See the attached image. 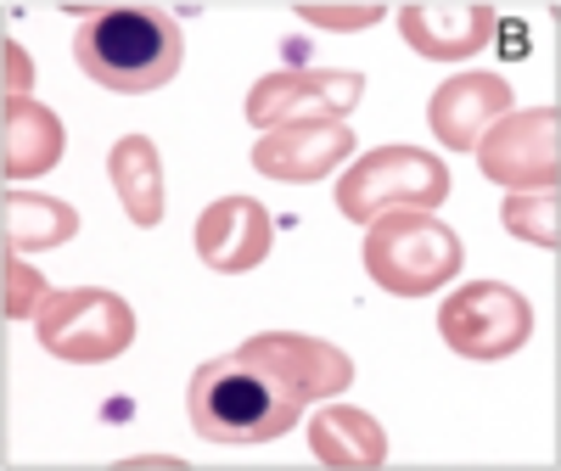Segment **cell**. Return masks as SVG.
<instances>
[{"mask_svg":"<svg viewBox=\"0 0 561 471\" xmlns=\"http://www.w3.org/2000/svg\"><path fill=\"white\" fill-rule=\"evenodd\" d=\"M275 248V219L253 197H219L197 214V253L214 275H248Z\"/></svg>","mask_w":561,"mask_h":471,"instance_id":"obj_11","label":"cell"},{"mask_svg":"<svg viewBox=\"0 0 561 471\" xmlns=\"http://www.w3.org/2000/svg\"><path fill=\"white\" fill-rule=\"evenodd\" d=\"M62 152H68V129L45 102L28 96L0 102V169H7V185L39 180L45 169L62 163Z\"/></svg>","mask_w":561,"mask_h":471,"instance_id":"obj_14","label":"cell"},{"mask_svg":"<svg viewBox=\"0 0 561 471\" xmlns=\"http://www.w3.org/2000/svg\"><path fill=\"white\" fill-rule=\"evenodd\" d=\"M460 230L438 225L421 208H388L365 225V275L393 298H427L460 275Z\"/></svg>","mask_w":561,"mask_h":471,"instance_id":"obj_2","label":"cell"},{"mask_svg":"<svg viewBox=\"0 0 561 471\" xmlns=\"http://www.w3.org/2000/svg\"><path fill=\"white\" fill-rule=\"evenodd\" d=\"M365 96V79L343 68H287V73H264L248 90V124L253 129H280V124H320V118H343Z\"/></svg>","mask_w":561,"mask_h":471,"instance_id":"obj_9","label":"cell"},{"mask_svg":"<svg viewBox=\"0 0 561 471\" xmlns=\"http://www.w3.org/2000/svg\"><path fill=\"white\" fill-rule=\"evenodd\" d=\"M0 73H7V102H12V96H28V84H34V62H28V51H23L18 39L0 45Z\"/></svg>","mask_w":561,"mask_h":471,"instance_id":"obj_21","label":"cell"},{"mask_svg":"<svg viewBox=\"0 0 561 471\" xmlns=\"http://www.w3.org/2000/svg\"><path fill=\"white\" fill-rule=\"evenodd\" d=\"M7 253H45V248H62L79 236V208L57 203V197H39V192H12L7 185Z\"/></svg>","mask_w":561,"mask_h":471,"instance_id":"obj_17","label":"cell"},{"mask_svg":"<svg viewBox=\"0 0 561 471\" xmlns=\"http://www.w3.org/2000/svg\"><path fill=\"white\" fill-rule=\"evenodd\" d=\"M39 348L68 365H113L135 343V309L107 287H68L39 309Z\"/></svg>","mask_w":561,"mask_h":471,"instance_id":"obj_5","label":"cell"},{"mask_svg":"<svg viewBox=\"0 0 561 471\" xmlns=\"http://www.w3.org/2000/svg\"><path fill=\"white\" fill-rule=\"evenodd\" d=\"M500 219H505L511 236H523V242H534V248H550L556 253V242H561L556 192H517V197H505Z\"/></svg>","mask_w":561,"mask_h":471,"instance_id":"obj_18","label":"cell"},{"mask_svg":"<svg viewBox=\"0 0 561 471\" xmlns=\"http://www.w3.org/2000/svg\"><path fill=\"white\" fill-rule=\"evenodd\" d=\"M354 158V135L343 118H320V124H280L264 129L253 147V169L280 185H320L332 169Z\"/></svg>","mask_w":561,"mask_h":471,"instance_id":"obj_10","label":"cell"},{"mask_svg":"<svg viewBox=\"0 0 561 471\" xmlns=\"http://www.w3.org/2000/svg\"><path fill=\"white\" fill-rule=\"evenodd\" d=\"M304 23L314 28H332V34H348V28H370L388 7H377V0H354V7H293Z\"/></svg>","mask_w":561,"mask_h":471,"instance_id":"obj_20","label":"cell"},{"mask_svg":"<svg viewBox=\"0 0 561 471\" xmlns=\"http://www.w3.org/2000/svg\"><path fill=\"white\" fill-rule=\"evenodd\" d=\"M237 359L293 410L325 404L354 382V359L320 337H304V332H259L237 348Z\"/></svg>","mask_w":561,"mask_h":471,"instance_id":"obj_6","label":"cell"},{"mask_svg":"<svg viewBox=\"0 0 561 471\" xmlns=\"http://www.w3.org/2000/svg\"><path fill=\"white\" fill-rule=\"evenodd\" d=\"M185 410H192V427L208 444H270L280 433H293L304 415L287 399H275L237 354H219L192 370Z\"/></svg>","mask_w":561,"mask_h":471,"instance_id":"obj_3","label":"cell"},{"mask_svg":"<svg viewBox=\"0 0 561 471\" xmlns=\"http://www.w3.org/2000/svg\"><path fill=\"white\" fill-rule=\"evenodd\" d=\"M561 113L550 107H523V113H505L483 140H478V163L494 185L505 192H556L561 180Z\"/></svg>","mask_w":561,"mask_h":471,"instance_id":"obj_8","label":"cell"},{"mask_svg":"<svg viewBox=\"0 0 561 471\" xmlns=\"http://www.w3.org/2000/svg\"><path fill=\"white\" fill-rule=\"evenodd\" d=\"M438 332L460 359L494 365V359L517 354L534 337V303L517 287H505V280H472V287L444 298Z\"/></svg>","mask_w":561,"mask_h":471,"instance_id":"obj_7","label":"cell"},{"mask_svg":"<svg viewBox=\"0 0 561 471\" xmlns=\"http://www.w3.org/2000/svg\"><path fill=\"white\" fill-rule=\"evenodd\" d=\"M0 280H7V320H39L45 298H51V287H45V275H34L18 253H7V264H0Z\"/></svg>","mask_w":561,"mask_h":471,"instance_id":"obj_19","label":"cell"},{"mask_svg":"<svg viewBox=\"0 0 561 471\" xmlns=\"http://www.w3.org/2000/svg\"><path fill=\"white\" fill-rule=\"evenodd\" d=\"M511 84L500 73H455L433 90L427 102V124L438 135V147H455V152H472L478 140L511 113Z\"/></svg>","mask_w":561,"mask_h":471,"instance_id":"obj_12","label":"cell"},{"mask_svg":"<svg viewBox=\"0 0 561 471\" xmlns=\"http://www.w3.org/2000/svg\"><path fill=\"white\" fill-rule=\"evenodd\" d=\"M309 449L332 471H377L388 460V433L365 410L320 404V415H309Z\"/></svg>","mask_w":561,"mask_h":471,"instance_id":"obj_15","label":"cell"},{"mask_svg":"<svg viewBox=\"0 0 561 471\" xmlns=\"http://www.w3.org/2000/svg\"><path fill=\"white\" fill-rule=\"evenodd\" d=\"M185 34L163 7H102L73 34V62L113 96H152L180 73Z\"/></svg>","mask_w":561,"mask_h":471,"instance_id":"obj_1","label":"cell"},{"mask_svg":"<svg viewBox=\"0 0 561 471\" xmlns=\"http://www.w3.org/2000/svg\"><path fill=\"white\" fill-rule=\"evenodd\" d=\"M500 12L472 0V7H427V0H410L399 7V34L415 57H433V62H460V57H478L483 45L494 39Z\"/></svg>","mask_w":561,"mask_h":471,"instance_id":"obj_13","label":"cell"},{"mask_svg":"<svg viewBox=\"0 0 561 471\" xmlns=\"http://www.w3.org/2000/svg\"><path fill=\"white\" fill-rule=\"evenodd\" d=\"M107 180H113L124 214L140 230L163 225V158H158L152 135H124L118 147L107 152Z\"/></svg>","mask_w":561,"mask_h":471,"instance_id":"obj_16","label":"cell"},{"mask_svg":"<svg viewBox=\"0 0 561 471\" xmlns=\"http://www.w3.org/2000/svg\"><path fill=\"white\" fill-rule=\"evenodd\" d=\"M455 192L449 163L438 152H421V147H377L365 152L343 180H337V214L354 225H370L388 208H421L433 214L444 197Z\"/></svg>","mask_w":561,"mask_h":471,"instance_id":"obj_4","label":"cell"}]
</instances>
